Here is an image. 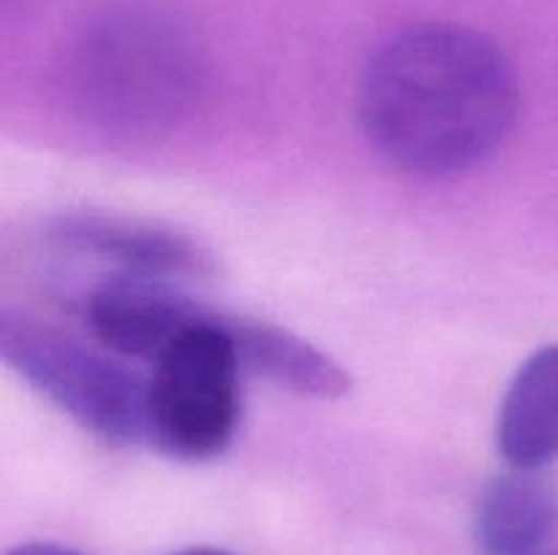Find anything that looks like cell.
<instances>
[{"mask_svg":"<svg viewBox=\"0 0 558 555\" xmlns=\"http://www.w3.org/2000/svg\"><path fill=\"white\" fill-rule=\"evenodd\" d=\"M558 531V493L539 471L494 479L480 495L474 539L485 555H539Z\"/></svg>","mask_w":558,"mask_h":555,"instance_id":"cell-7","label":"cell"},{"mask_svg":"<svg viewBox=\"0 0 558 555\" xmlns=\"http://www.w3.org/2000/svg\"><path fill=\"white\" fill-rule=\"evenodd\" d=\"M360 125L376 152L420 177L483 166L515 128L521 90L507 54L450 22L387 38L360 82Z\"/></svg>","mask_w":558,"mask_h":555,"instance_id":"cell-1","label":"cell"},{"mask_svg":"<svg viewBox=\"0 0 558 555\" xmlns=\"http://www.w3.org/2000/svg\"><path fill=\"white\" fill-rule=\"evenodd\" d=\"M243 370L229 316L205 310L153 359L147 446L189 462L227 452L243 417Z\"/></svg>","mask_w":558,"mask_h":555,"instance_id":"cell-2","label":"cell"},{"mask_svg":"<svg viewBox=\"0 0 558 555\" xmlns=\"http://www.w3.org/2000/svg\"><path fill=\"white\" fill-rule=\"evenodd\" d=\"M52 239L65 254L101 261L112 275L180 278L205 275L207 254L172 229L114 215H69L52 229Z\"/></svg>","mask_w":558,"mask_h":555,"instance_id":"cell-5","label":"cell"},{"mask_svg":"<svg viewBox=\"0 0 558 555\" xmlns=\"http://www.w3.org/2000/svg\"><path fill=\"white\" fill-rule=\"evenodd\" d=\"M496 446L515 471H543L558 460V343L518 368L499 408Z\"/></svg>","mask_w":558,"mask_h":555,"instance_id":"cell-6","label":"cell"},{"mask_svg":"<svg viewBox=\"0 0 558 555\" xmlns=\"http://www.w3.org/2000/svg\"><path fill=\"white\" fill-rule=\"evenodd\" d=\"M539 555H558V550H545V553H539Z\"/></svg>","mask_w":558,"mask_h":555,"instance_id":"cell-11","label":"cell"},{"mask_svg":"<svg viewBox=\"0 0 558 555\" xmlns=\"http://www.w3.org/2000/svg\"><path fill=\"white\" fill-rule=\"evenodd\" d=\"M0 354L82 430L107 444H147V375L9 308L0 313Z\"/></svg>","mask_w":558,"mask_h":555,"instance_id":"cell-3","label":"cell"},{"mask_svg":"<svg viewBox=\"0 0 558 555\" xmlns=\"http://www.w3.org/2000/svg\"><path fill=\"white\" fill-rule=\"evenodd\" d=\"M205 310L161 278L109 275L85 299V321L101 346L150 362Z\"/></svg>","mask_w":558,"mask_h":555,"instance_id":"cell-4","label":"cell"},{"mask_svg":"<svg viewBox=\"0 0 558 555\" xmlns=\"http://www.w3.org/2000/svg\"><path fill=\"white\" fill-rule=\"evenodd\" d=\"M243 368L281 390L316 400H338L352 392V375L327 351L298 332L259 319L229 316Z\"/></svg>","mask_w":558,"mask_h":555,"instance_id":"cell-8","label":"cell"},{"mask_svg":"<svg viewBox=\"0 0 558 555\" xmlns=\"http://www.w3.org/2000/svg\"><path fill=\"white\" fill-rule=\"evenodd\" d=\"M5 555H87V553H80V550L65 547V544H54V542H25L11 547Z\"/></svg>","mask_w":558,"mask_h":555,"instance_id":"cell-9","label":"cell"},{"mask_svg":"<svg viewBox=\"0 0 558 555\" xmlns=\"http://www.w3.org/2000/svg\"><path fill=\"white\" fill-rule=\"evenodd\" d=\"M178 555H229L223 553V550H216V547H191V550H183V553Z\"/></svg>","mask_w":558,"mask_h":555,"instance_id":"cell-10","label":"cell"}]
</instances>
